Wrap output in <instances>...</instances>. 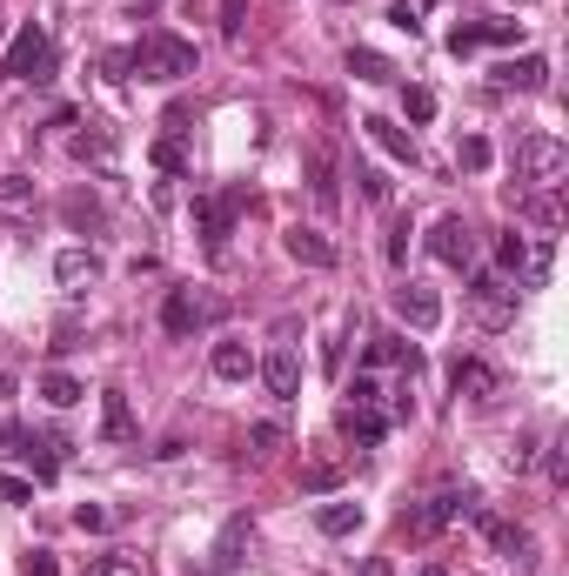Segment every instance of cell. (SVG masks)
<instances>
[{
	"label": "cell",
	"mask_w": 569,
	"mask_h": 576,
	"mask_svg": "<svg viewBox=\"0 0 569 576\" xmlns=\"http://www.w3.org/2000/svg\"><path fill=\"white\" fill-rule=\"evenodd\" d=\"M0 74L7 81H54V41H47L41 21H21V34L0 54Z\"/></svg>",
	"instance_id": "cell-1"
},
{
	"label": "cell",
	"mask_w": 569,
	"mask_h": 576,
	"mask_svg": "<svg viewBox=\"0 0 569 576\" xmlns=\"http://www.w3.org/2000/svg\"><path fill=\"white\" fill-rule=\"evenodd\" d=\"M134 67L148 74V81H188L195 74V41H181L168 27H154L148 41L134 47Z\"/></svg>",
	"instance_id": "cell-2"
},
{
	"label": "cell",
	"mask_w": 569,
	"mask_h": 576,
	"mask_svg": "<svg viewBox=\"0 0 569 576\" xmlns=\"http://www.w3.org/2000/svg\"><path fill=\"white\" fill-rule=\"evenodd\" d=\"M516 168H523V181H536V188H556L563 168H569V148L556 134H529L523 148H516Z\"/></svg>",
	"instance_id": "cell-3"
},
{
	"label": "cell",
	"mask_w": 569,
	"mask_h": 576,
	"mask_svg": "<svg viewBox=\"0 0 569 576\" xmlns=\"http://www.w3.org/2000/svg\"><path fill=\"white\" fill-rule=\"evenodd\" d=\"M235 208H241V195H201V201H195V228H201V242H208V255H221V248H228Z\"/></svg>",
	"instance_id": "cell-4"
},
{
	"label": "cell",
	"mask_w": 569,
	"mask_h": 576,
	"mask_svg": "<svg viewBox=\"0 0 569 576\" xmlns=\"http://www.w3.org/2000/svg\"><path fill=\"white\" fill-rule=\"evenodd\" d=\"M429 255L449 268H469V255H476V235H469V222L462 215H442L436 228H429Z\"/></svg>",
	"instance_id": "cell-5"
},
{
	"label": "cell",
	"mask_w": 569,
	"mask_h": 576,
	"mask_svg": "<svg viewBox=\"0 0 569 576\" xmlns=\"http://www.w3.org/2000/svg\"><path fill=\"white\" fill-rule=\"evenodd\" d=\"M395 315H402L416 335H429L442 322V295H436V288H422V282H402V288H395Z\"/></svg>",
	"instance_id": "cell-6"
},
{
	"label": "cell",
	"mask_w": 569,
	"mask_h": 576,
	"mask_svg": "<svg viewBox=\"0 0 569 576\" xmlns=\"http://www.w3.org/2000/svg\"><path fill=\"white\" fill-rule=\"evenodd\" d=\"M0 443H7L27 469H34V483H54L61 456H54V443H47V436H34V429H0Z\"/></svg>",
	"instance_id": "cell-7"
},
{
	"label": "cell",
	"mask_w": 569,
	"mask_h": 576,
	"mask_svg": "<svg viewBox=\"0 0 569 576\" xmlns=\"http://www.w3.org/2000/svg\"><path fill=\"white\" fill-rule=\"evenodd\" d=\"M449 382H456V396H469V402H496V396H503V376H496L482 355H456Z\"/></svg>",
	"instance_id": "cell-8"
},
{
	"label": "cell",
	"mask_w": 569,
	"mask_h": 576,
	"mask_svg": "<svg viewBox=\"0 0 569 576\" xmlns=\"http://www.w3.org/2000/svg\"><path fill=\"white\" fill-rule=\"evenodd\" d=\"M255 369H262V382H268V396H275V402H295V389H302V362H295L288 342H282V349H268Z\"/></svg>",
	"instance_id": "cell-9"
},
{
	"label": "cell",
	"mask_w": 569,
	"mask_h": 576,
	"mask_svg": "<svg viewBox=\"0 0 569 576\" xmlns=\"http://www.w3.org/2000/svg\"><path fill=\"white\" fill-rule=\"evenodd\" d=\"M469 516H476V530L489 536V543H496L503 556H516V563H536V556H529V550H536V536H529V530H516V523H503V516H489L482 503H476Z\"/></svg>",
	"instance_id": "cell-10"
},
{
	"label": "cell",
	"mask_w": 569,
	"mask_h": 576,
	"mask_svg": "<svg viewBox=\"0 0 569 576\" xmlns=\"http://www.w3.org/2000/svg\"><path fill=\"white\" fill-rule=\"evenodd\" d=\"M282 248H288V255H295L302 268H335V262H342L329 235H322V228H302V222H295V228L282 235Z\"/></svg>",
	"instance_id": "cell-11"
},
{
	"label": "cell",
	"mask_w": 569,
	"mask_h": 576,
	"mask_svg": "<svg viewBox=\"0 0 569 576\" xmlns=\"http://www.w3.org/2000/svg\"><path fill=\"white\" fill-rule=\"evenodd\" d=\"M476 510V496L469 489H442V496H429V510H416V530H449L456 516Z\"/></svg>",
	"instance_id": "cell-12"
},
{
	"label": "cell",
	"mask_w": 569,
	"mask_h": 576,
	"mask_svg": "<svg viewBox=\"0 0 569 576\" xmlns=\"http://www.w3.org/2000/svg\"><path fill=\"white\" fill-rule=\"evenodd\" d=\"M549 81V61L543 54H523V61H496V88H523V94H536Z\"/></svg>",
	"instance_id": "cell-13"
},
{
	"label": "cell",
	"mask_w": 569,
	"mask_h": 576,
	"mask_svg": "<svg viewBox=\"0 0 569 576\" xmlns=\"http://www.w3.org/2000/svg\"><path fill=\"white\" fill-rule=\"evenodd\" d=\"M201 315H208V309H201L188 288H168V302H161V329H168V335H188Z\"/></svg>",
	"instance_id": "cell-14"
},
{
	"label": "cell",
	"mask_w": 569,
	"mask_h": 576,
	"mask_svg": "<svg viewBox=\"0 0 569 576\" xmlns=\"http://www.w3.org/2000/svg\"><path fill=\"white\" fill-rule=\"evenodd\" d=\"M101 436H108V443H128L134 436V409H128L121 389H101Z\"/></svg>",
	"instance_id": "cell-15"
},
{
	"label": "cell",
	"mask_w": 569,
	"mask_h": 576,
	"mask_svg": "<svg viewBox=\"0 0 569 576\" xmlns=\"http://www.w3.org/2000/svg\"><path fill=\"white\" fill-rule=\"evenodd\" d=\"M469 295H476V309L489 315V322H509V288H503V275H489V268H482L476 282H469Z\"/></svg>",
	"instance_id": "cell-16"
},
{
	"label": "cell",
	"mask_w": 569,
	"mask_h": 576,
	"mask_svg": "<svg viewBox=\"0 0 569 576\" xmlns=\"http://www.w3.org/2000/svg\"><path fill=\"white\" fill-rule=\"evenodd\" d=\"M208 369H215L221 382H248V376H255V355L241 349V342H215V355H208Z\"/></svg>",
	"instance_id": "cell-17"
},
{
	"label": "cell",
	"mask_w": 569,
	"mask_h": 576,
	"mask_svg": "<svg viewBox=\"0 0 569 576\" xmlns=\"http://www.w3.org/2000/svg\"><path fill=\"white\" fill-rule=\"evenodd\" d=\"M342 436L362 449H375L382 436H389V416H375V409H342Z\"/></svg>",
	"instance_id": "cell-18"
},
{
	"label": "cell",
	"mask_w": 569,
	"mask_h": 576,
	"mask_svg": "<svg viewBox=\"0 0 569 576\" xmlns=\"http://www.w3.org/2000/svg\"><path fill=\"white\" fill-rule=\"evenodd\" d=\"M362 128H369V141H375V148H389L395 161H409V168H416V141H409V134L395 128V121H382V114H369Z\"/></svg>",
	"instance_id": "cell-19"
},
{
	"label": "cell",
	"mask_w": 569,
	"mask_h": 576,
	"mask_svg": "<svg viewBox=\"0 0 569 576\" xmlns=\"http://www.w3.org/2000/svg\"><path fill=\"white\" fill-rule=\"evenodd\" d=\"M389 362H402L409 376H416V369H422V355L409 349L402 335H375V342H369V369H389Z\"/></svg>",
	"instance_id": "cell-20"
},
{
	"label": "cell",
	"mask_w": 569,
	"mask_h": 576,
	"mask_svg": "<svg viewBox=\"0 0 569 576\" xmlns=\"http://www.w3.org/2000/svg\"><path fill=\"white\" fill-rule=\"evenodd\" d=\"M315 530L322 536H355L362 530V503H322V510H315Z\"/></svg>",
	"instance_id": "cell-21"
},
{
	"label": "cell",
	"mask_w": 569,
	"mask_h": 576,
	"mask_svg": "<svg viewBox=\"0 0 569 576\" xmlns=\"http://www.w3.org/2000/svg\"><path fill=\"white\" fill-rule=\"evenodd\" d=\"M241 543H248V516H228V530L215 536V570H208V576L235 570V563H241Z\"/></svg>",
	"instance_id": "cell-22"
},
{
	"label": "cell",
	"mask_w": 569,
	"mask_h": 576,
	"mask_svg": "<svg viewBox=\"0 0 569 576\" xmlns=\"http://www.w3.org/2000/svg\"><path fill=\"white\" fill-rule=\"evenodd\" d=\"M94 268H101V262H94V248H61V255H54V282L74 288V282H88Z\"/></svg>",
	"instance_id": "cell-23"
},
{
	"label": "cell",
	"mask_w": 569,
	"mask_h": 576,
	"mask_svg": "<svg viewBox=\"0 0 569 576\" xmlns=\"http://www.w3.org/2000/svg\"><path fill=\"white\" fill-rule=\"evenodd\" d=\"M349 74L355 81H369V88H382V81H395V67L375 54V47H349Z\"/></svg>",
	"instance_id": "cell-24"
},
{
	"label": "cell",
	"mask_w": 569,
	"mask_h": 576,
	"mask_svg": "<svg viewBox=\"0 0 569 576\" xmlns=\"http://www.w3.org/2000/svg\"><path fill=\"white\" fill-rule=\"evenodd\" d=\"M41 396L54 402V409H74V402L88 396V389H81V382L67 376V369H47V376H41Z\"/></svg>",
	"instance_id": "cell-25"
},
{
	"label": "cell",
	"mask_w": 569,
	"mask_h": 576,
	"mask_svg": "<svg viewBox=\"0 0 569 576\" xmlns=\"http://www.w3.org/2000/svg\"><path fill=\"white\" fill-rule=\"evenodd\" d=\"M355 188H362V201H375V208H389V175H382V168H375V161H355Z\"/></svg>",
	"instance_id": "cell-26"
},
{
	"label": "cell",
	"mask_w": 569,
	"mask_h": 576,
	"mask_svg": "<svg viewBox=\"0 0 569 576\" xmlns=\"http://www.w3.org/2000/svg\"><path fill=\"white\" fill-rule=\"evenodd\" d=\"M496 268H509V275L523 282V268H529V235H516V228H509L503 242H496Z\"/></svg>",
	"instance_id": "cell-27"
},
{
	"label": "cell",
	"mask_w": 569,
	"mask_h": 576,
	"mask_svg": "<svg viewBox=\"0 0 569 576\" xmlns=\"http://www.w3.org/2000/svg\"><path fill=\"white\" fill-rule=\"evenodd\" d=\"M308 188H315L322 208H335V161L329 155H308Z\"/></svg>",
	"instance_id": "cell-28"
},
{
	"label": "cell",
	"mask_w": 569,
	"mask_h": 576,
	"mask_svg": "<svg viewBox=\"0 0 569 576\" xmlns=\"http://www.w3.org/2000/svg\"><path fill=\"white\" fill-rule=\"evenodd\" d=\"M154 168H161V175H181V168H188V148H181V134H161V141H154Z\"/></svg>",
	"instance_id": "cell-29"
},
{
	"label": "cell",
	"mask_w": 569,
	"mask_h": 576,
	"mask_svg": "<svg viewBox=\"0 0 569 576\" xmlns=\"http://www.w3.org/2000/svg\"><path fill=\"white\" fill-rule=\"evenodd\" d=\"M456 168H469V175L489 168V141H482V134H462V141H456Z\"/></svg>",
	"instance_id": "cell-30"
},
{
	"label": "cell",
	"mask_w": 569,
	"mask_h": 576,
	"mask_svg": "<svg viewBox=\"0 0 569 576\" xmlns=\"http://www.w3.org/2000/svg\"><path fill=\"white\" fill-rule=\"evenodd\" d=\"M516 34H523V21H476V41L482 47H509Z\"/></svg>",
	"instance_id": "cell-31"
},
{
	"label": "cell",
	"mask_w": 569,
	"mask_h": 576,
	"mask_svg": "<svg viewBox=\"0 0 569 576\" xmlns=\"http://www.w3.org/2000/svg\"><path fill=\"white\" fill-rule=\"evenodd\" d=\"M402 114H409V121H436V94L409 88V94H402Z\"/></svg>",
	"instance_id": "cell-32"
},
{
	"label": "cell",
	"mask_w": 569,
	"mask_h": 576,
	"mask_svg": "<svg viewBox=\"0 0 569 576\" xmlns=\"http://www.w3.org/2000/svg\"><path fill=\"white\" fill-rule=\"evenodd\" d=\"M409 235H416V228H409V222H389V242H382V255H389L395 268L409 262Z\"/></svg>",
	"instance_id": "cell-33"
},
{
	"label": "cell",
	"mask_w": 569,
	"mask_h": 576,
	"mask_svg": "<svg viewBox=\"0 0 569 576\" xmlns=\"http://www.w3.org/2000/svg\"><path fill=\"white\" fill-rule=\"evenodd\" d=\"M335 483H342V476H335V463H308V469H302V489H315V496H329Z\"/></svg>",
	"instance_id": "cell-34"
},
{
	"label": "cell",
	"mask_w": 569,
	"mask_h": 576,
	"mask_svg": "<svg viewBox=\"0 0 569 576\" xmlns=\"http://www.w3.org/2000/svg\"><path fill=\"white\" fill-rule=\"evenodd\" d=\"M248 449H255V456L282 449V429H275V422H255V429H248Z\"/></svg>",
	"instance_id": "cell-35"
},
{
	"label": "cell",
	"mask_w": 569,
	"mask_h": 576,
	"mask_svg": "<svg viewBox=\"0 0 569 576\" xmlns=\"http://www.w3.org/2000/svg\"><path fill=\"white\" fill-rule=\"evenodd\" d=\"M349 409H375V402H382V389H375V376H355V389H349Z\"/></svg>",
	"instance_id": "cell-36"
},
{
	"label": "cell",
	"mask_w": 569,
	"mask_h": 576,
	"mask_svg": "<svg viewBox=\"0 0 569 576\" xmlns=\"http://www.w3.org/2000/svg\"><path fill=\"white\" fill-rule=\"evenodd\" d=\"M21 570H27V576H61V563H54V550H27Z\"/></svg>",
	"instance_id": "cell-37"
},
{
	"label": "cell",
	"mask_w": 569,
	"mask_h": 576,
	"mask_svg": "<svg viewBox=\"0 0 569 576\" xmlns=\"http://www.w3.org/2000/svg\"><path fill=\"white\" fill-rule=\"evenodd\" d=\"M241 14H248V0H221V34H228V41L241 34Z\"/></svg>",
	"instance_id": "cell-38"
},
{
	"label": "cell",
	"mask_w": 569,
	"mask_h": 576,
	"mask_svg": "<svg viewBox=\"0 0 569 576\" xmlns=\"http://www.w3.org/2000/svg\"><path fill=\"white\" fill-rule=\"evenodd\" d=\"M0 503H34V483H21V476H0Z\"/></svg>",
	"instance_id": "cell-39"
},
{
	"label": "cell",
	"mask_w": 569,
	"mask_h": 576,
	"mask_svg": "<svg viewBox=\"0 0 569 576\" xmlns=\"http://www.w3.org/2000/svg\"><path fill=\"white\" fill-rule=\"evenodd\" d=\"M389 21L402 27V34H422V21H416V7H409V0H389Z\"/></svg>",
	"instance_id": "cell-40"
},
{
	"label": "cell",
	"mask_w": 569,
	"mask_h": 576,
	"mask_svg": "<svg viewBox=\"0 0 569 576\" xmlns=\"http://www.w3.org/2000/svg\"><path fill=\"white\" fill-rule=\"evenodd\" d=\"M74 523H81V530H108V510H101V503H81Z\"/></svg>",
	"instance_id": "cell-41"
},
{
	"label": "cell",
	"mask_w": 569,
	"mask_h": 576,
	"mask_svg": "<svg viewBox=\"0 0 569 576\" xmlns=\"http://www.w3.org/2000/svg\"><path fill=\"white\" fill-rule=\"evenodd\" d=\"M476 21H469V27H456V34H449V54H476Z\"/></svg>",
	"instance_id": "cell-42"
},
{
	"label": "cell",
	"mask_w": 569,
	"mask_h": 576,
	"mask_svg": "<svg viewBox=\"0 0 569 576\" xmlns=\"http://www.w3.org/2000/svg\"><path fill=\"white\" fill-rule=\"evenodd\" d=\"M563 449H569V443H556V449H549V483H556V489L569 483V456H563Z\"/></svg>",
	"instance_id": "cell-43"
},
{
	"label": "cell",
	"mask_w": 569,
	"mask_h": 576,
	"mask_svg": "<svg viewBox=\"0 0 569 576\" xmlns=\"http://www.w3.org/2000/svg\"><path fill=\"white\" fill-rule=\"evenodd\" d=\"M108 74H114V81H128V74H134V47H121V54H108Z\"/></svg>",
	"instance_id": "cell-44"
},
{
	"label": "cell",
	"mask_w": 569,
	"mask_h": 576,
	"mask_svg": "<svg viewBox=\"0 0 569 576\" xmlns=\"http://www.w3.org/2000/svg\"><path fill=\"white\" fill-rule=\"evenodd\" d=\"M422 576H449V570H442V563H429V570H422Z\"/></svg>",
	"instance_id": "cell-45"
}]
</instances>
